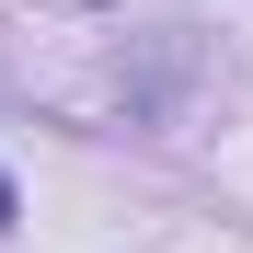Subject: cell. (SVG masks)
<instances>
[{"label": "cell", "instance_id": "6da1fadb", "mask_svg": "<svg viewBox=\"0 0 253 253\" xmlns=\"http://www.w3.org/2000/svg\"><path fill=\"white\" fill-rule=\"evenodd\" d=\"M0 219H12V184H0Z\"/></svg>", "mask_w": 253, "mask_h": 253}]
</instances>
